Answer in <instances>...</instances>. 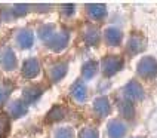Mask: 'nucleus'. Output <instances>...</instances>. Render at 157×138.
<instances>
[{
	"mask_svg": "<svg viewBox=\"0 0 157 138\" xmlns=\"http://www.w3.org/2000/svg\"><path fill=\"white\" fill-rule=\"evenodd\" d=\"M138 73L144 77H154L157 74V62L154 58L147 57V58H142L138 64Z\"/></svg>",
	"mask_w": 157,
	"mask_h": 138,
	"instance_id": "obj_1",
	"label": "nucleus"
},
{
	"mask_svg": "<svg viewBox=\"0 0 157 138\" xmlns=\"http://www.w3.org/2000/svg\"><path fill=\"white\" fill-rule=\"evenodd\" d=\"M123 67V60L117 55H111V57H107L102 62V71H104L105 76H111L114 73H117L119 70Z\"/></svg>",
	"mask_w": 157,
	"mask_h": 138,
	"instance_id": "obj_2",
	"label": "nucleus"
},
{
	"mask_svg": "<svg viewBox=\"0 0 157 138\" xmlns=\"http://www.w3.org/2000/svg\"><path fill=\"white\" fill-rule=\"evenodd\" d=\"M0 64L5 70H13L17 67V58H15V53L10 48H5L3 51L0 52Z\"/></svg>",
	"mask_w": 157,
	"mask_h": 138,
	"instance_id": "obj_3",
	"label": "nucleus"
},
{
	"mask_svg": "<svg viewBox=\"0 0 157 138\" xmlns=\"http://www.w3.org/2000/svg\"><path fill=\"white\" fill-rule=\"evenodd\" d=\"M68 43V33L67 31H62L59 34H53L52 39L48 42L49 48L52 51H62Z\"/></svg>",
	"mask_w": 157,
	"mask_h": 138,
	"instance_id": "obj_4",
	"label": "nucleus"
},
{
	"mask_svg": "<svg viewBox=\"0 0 157 138\" xmlns=\"http://www.w3.org/2000/svg\"><path fill=\"white\" fill-rule=\"evenodd\" d=\"M39 71H40V65H39V61L34 60V58L27 60L25 62H24V65H22V74H24V77H27V79L36 77V76L39 74Z\"/></svg>",
	"mask_w": 157,
	"mask_h": 138,
	"instance_id": "obj_5",
	"label": "nucleus"
},
{
	"mask_svg": "<svg viewBox=\"0 0 157 138\" xmlns=\"http://www.w3.org/2000/svg\"><path fill=\"white\" fill-rule=\"evenodd\" d=\"M124 95L129 100H141L144 97V89L136 82H131L128 86L124 88Z\"/></svg>",
	"mask_w": 157,
	"mask_h": 138,
	"instance_id": "obj_6",
	"label": "nucleus"
},
{
	"mask_svg": "<svg viewBox=\"0 0 157 138\" xmlns=\"http://www.w3.org/2000/svg\"><path fill=\"white\" fill-rule=\"evenodd\" d=\"M18 45L22 48V49H28V48H31L33 43H34V36L33 33L30 31V30H21L19 33H18Z\"/></svg>",
	"mask_w": 157,
	"mask_h": 138,
	"instance_id": "obj_7",
	"label": "nucleus"
},
{
	"mask_svg": "<svg viewBox=\"0 0 157 138\" xmlns=\"http://www.w3.org/2000/svg\"><path fill=\"white\" fill-rule=\"evenodd\" d=\"M126 132V126L120 120H111L108 123V135L110 138H122Z\"/></svg>",
	"mask_w": 157,
	"mask_h": 138,
	"instance_id": "obj_8",
	"label": "nucleus"
},
{
	"mask_svg": "<svg viewBox=\"0 0 157 138\" xmlns=\"http://www.w3.org/2000/svg\"><path fill=\"white\" fill-rule=\"evenodd\" d=\"M94 107H95V112L98 113V116H101V117H104L110 113V103L105 97L96 98L95 103H94Z\"/></svg>",
	"mask_w": 157,
	"mask_h": 138,
	"instance_id": "obj_9",
	"label": "nucleus"
},
{
	"mask_svg": "<svg viewBox=\"0 0 157 138\" xmlns=\"http://www.w3.org/2000/svg\"><path fill=\"white\" fill-rule=\"evenodd\" d=\"M71 95L74 100L77 101H85L86 100V86L82 83V82H76L73 86H71Z\"/></svg>",
	"mask_w": 157,
	"mask_h": 138,
	"instance_id": "obj_10",
	"label": "nucleus"
},
{
	"mask_svg": "<svg viewBox=\"0 0 157 138\" xmlns=\"http://www.w3.org/2000/svg\"><path fill=\"white\" fill-rule=\"evenodd\" d=\"M105 37H107V42H108V43L116 46V45L120 43V40H122V33H120L119 28L110 27V28L105 31Z\"/></svg>",
	"mask_w": 157,
	"mask_h": 138,
	"instance_id": "obj_11",
	"label": "nucleus"
},
{
	"mask_svg": "<svg viewBox=\"0 0 157 138\" xmlns=\"http://www.w3.org/2000/svg\"><path fill=\"white\" fill-rule=\"evenodd\" d=\"M40 95H42V89L39 86H30L24 89V92H22V97L27 103H34Z\"/></svg>",
	"mask_w": 157,
	"mask_h": 138,
	"instance_id": "obj_12",
	"label": "nucleus"
},
{
	"mask_svg": "<svg viewBox=\"0 0 157 138\" xmlns=\"http://www.w3.org/2000/svg\"><path fill=\"white\" fill-rule=\"evenodd\" d=\"M51 79H52L53 82H58V80H61L64 76H65V73H67V64H55L52 69H51Z\"/></svg>",
	"mask_w": 157,
	"mask_h": 138,
	"instance_id": "obj_13",
	"label": "nucleus"
},
{
	"mask_svg": "<svg viewBox=\"0 0 157 138\" xmlns=\"http://www.w3.org/2000/svg\"><path fill=\"white\" fill-rule=\"evenodd\" d=\"M87 12H89V15L92 18L101 19V18L105 17L107 9H105L104 5H87Z\"/></svg>",
	"mask_w": 157,
	"mask_h": 138,
	"instance_id": "obj_14",
	"label": "nucleus"
},
{
	"mask_svg": "<svg viewBox=\"0 0 157 138\" xmlns=\"http://www.w3.org/2000/svg\"><path fill=\"white\" fill-rule=\"evenodd\" d=\"M9 112H10V114L13 117H21V116H24L27 113V105L22 101H15V103L10 104Z\"/></svg>",
	"mask_w": 157,
	"mask_h": 138,
	"instance_id": "obj_15",
	"label": "nucleus"
},
{
	"mask_svg": "<svg viewBox=\"0 0 157 138\" xmlns=\"http://www.w3.org/2000/svg\"><path fill=\"white\" fill-rule=\"evenodd\" d=\"M144 45H145V40L142 37H140V36H132L131 40H129V51L132 53H138V52L142 51Z\"/></svg>",
	"mask_w": 157,
	"mask_h": 138,
	"instance_id": "obj_16",
	"label": "nucleus"
},
{
	"mask_svg": "<svg viewBox=\"0 0 157 138\" xmlns=\"http://www.w3.org/2000/svg\"><path fill=\"white\" fill-rule=\"evenodd\" d=\"M82 71H83V76L86 79H92L96 74V71H98V62L96 61H87L86 64L83 65Z\"/></svg>",
	"mask_w": 157,
	"mask_h": 138,
	"instance_id": "obj_17",
	"label": "nucleus"
},
{
	"mask_svg": "<svg viewBox=\"0 0 157 138\" xmlns=\"http://www.w3.org/2000/svg\"><path fill=\"white\" fill-rule=\"evenodd\" d=\"M98 39H99L98 30L94 28V27H89V28L86 30V34H85V42H86V45L94 46L95 43H98Z\"/></svg>",
	"mask_w": 157,
	"mask_h": 138,
	"instance_id": "obj_18",
	"label": "nucleus"
},
{
	"mask_svg": "<svg viewBox=\"0 0 157 138\" xmlns=\"http://www.w3.org/2000/svg\"><path fill=\"white\" fill-rule=\"evenodd\" d=\"M53 26L52 24H48V26H43L40 30H39V36H40V39L42 40H46V42H49L51 39H52L53 36Z\"/></svg>",
	"mask_w": 157,
	"mask_h": 138,
	"instance_id": "obj_19",
	"label": "nucleus"
},
{
	"mask_svg": "<svg viewBox=\"0 0 157 138\" xmlns=\"http://www.w3.org/2000/svg\"><path fill=\"white\" fill-rule=\"evenodd\" d=\"M120 112H122L123 117H126V119H131L132 116H133V105L129 100H124L122 101L120 104Z\"/></svg>",
	"mask_w": 157,
	"mask_h": 138,
	"instance_id": "obj_20",
	"label": "nucleus"
},
{
	"mask_svg": "<svg viewBox=\"0 0 157 138\" xmlns=\"http://www.w3.org/2000/svg\"><path fill=\"white\" fill-rule=\"evenodd\" d=\"M9 131V120L5 113H0V138H5Z\"/></svg>",
	"mask_w": 157,
	"mask_h": 138,
	"instance_id": "obj_21",
	"label": "nucleus"
},
{
	"mask_svg": "<svg viewBox=\"0 0 157 138\" xmlns=\"http://www.w3.org/2000/svg\"><path fill=\"white\" fill-rule=\"evenodd\" d=\"M62 117H64V110H62L61 107H53L51 113L48 114V120L51 122H58V120H62Z\"/></svg>",
	"mask_w": 157,
	"mask_h": 138,
	"instance_id": "obj_22",
	"label": "nucleus"
},
{
	"mask_svg": "<svg viewBox=\"0 0 157 138\" xmlns=\"http://www.w3.org/2000/svg\"><path fill=\"white\" fill-rule=\"evenodd\" d=\"M55 138H73V131L71 128H61L56 131Z\"/></svg>",
	"mask_w": 157,
	"mask_h": 138,
	"instance_id": "obj_23",
	"label": "nucleus"
},
{
	"mask_svg": "<svg viewBox=\"0 0 157 138\" xmlns=\"http://www.w3.org/2000/svg\"><path fill=\"white\" fill-rule=\"evenodd\" d=\"M78 138H98V132L95 129H92V128H86V129H83L80 132Z\"/></svg>",
	"mask_w": 157,
	"mask_h": 138,
	"instance_id": "obj_24",
	"label": "nucleus"
},
{
	"mask_svg": "<svg viewBox=\"0 0 157 138\" xmlns=\"http://www.w3.org/2000/svg\"><path fill=\"white\" fill-rule=\"evenodd\" d=\"M13 10L17 12V15H24L27 10H28V6H27V5H17V6L13 8Z\"/></svg>",
	"mask_w": 157,
	"mask_h": 138,
	"instance_id": "obj_25",
	"label": "nucleus"
},
{
	"mask_svg": "<svg viewBox=\"0 0 157 138\" xmlns=\"http://www.w3.org/2000/svg\"><path fill=\"white\" fill-rule=\"evenodd\" d=\"M9 94V89H6V88H0V105H2V103L6 100V97H8Z\"/></svg>",
	"mask_w": 157,
	"mask_h": 138,
	"instance_id": "obj_26",
	"label": "nucleus"
},
{
	"mask_svg": "<svg viewBox=\"0 0 157 138\" xmlns=\"http://www.w3.org/2000/svg\"><path fill=\"white\" fill-rule=\"evenodd\" d=\"M62 10L65 12V15H71V14L74 12V6H73V5H67V6L62 8Z\"/></svg>",
	"mask_w": 157,
	"mask_h": 138,
	"instance_id": "obj_27",
	"label": "nucleus"
}]
</instances>
